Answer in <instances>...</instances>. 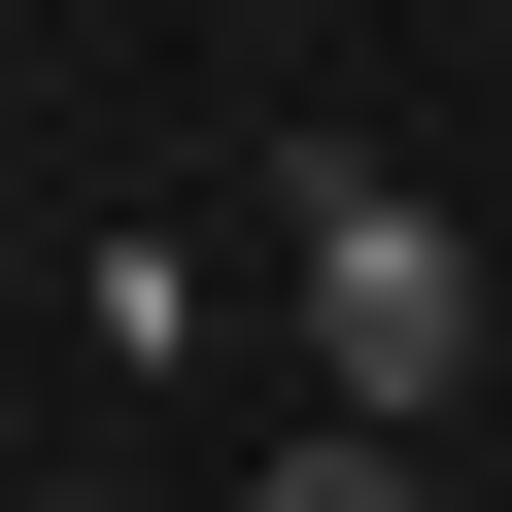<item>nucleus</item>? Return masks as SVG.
Masks as SVG:
<instances>
[{
	"label": "nucleus",
	"mask_w": 512,
	"mask_h": 512,
	"mask_svg": "<svg viewBox=\"0 0 512 512\" xmlns=\"http://www.w3.org/2000/svg\"><path fill=\"white\" fill-rule=\"evenodd\" d=\"M239 512H410V410H342V444H274Z\"/></svg>",
	"instance_id": "nucleus-2"
},
{
	"label": "nucleus",
	"mask_w": 512,
	"mask_h": 512,
	"mask_svg": "<svg viewBox=\"0 0 512 512\" xmlns=\"http://www.w3.org/2000/svg\"><path fill=\"white\" fill-rule=\"evenodd\" d=\"M478 342H512L478 239H444L410 171H308V376H342V410H478Z\"/></svg>",
	"instance_id": "nucleus-1"
}]
</instances>
